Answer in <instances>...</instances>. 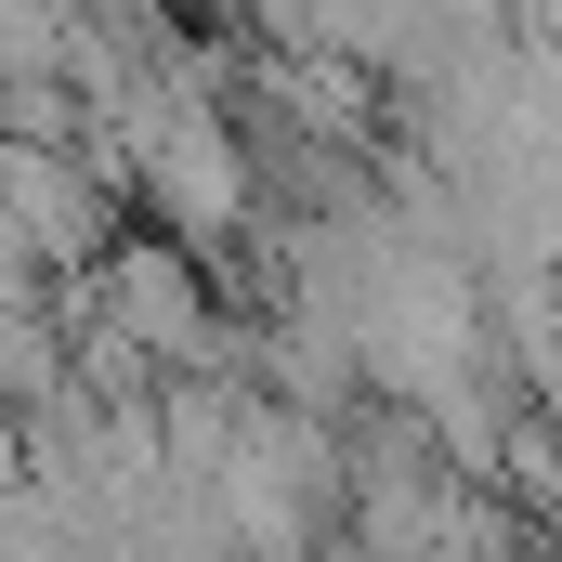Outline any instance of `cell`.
<instances>
[{
  "label": "cell",
  "instance_id": "7a4b0ae2",
  "mask_svg": "<svg viewBox=\"0 0 562 562\" xmlns=\"http://www.w3.org/2000/svg\"><path fill=\"white\" fill-rule=\"evenodd\" d=\"M105 157L79 144H13V262L26 276H92L119 236H105Z\"/></svg>",
  "mask_w": 562,
  "mask_h": 562
},
{
  "label": "cell",
  "instance_id": "6da1fadb",
  "mask_svg": "<svg viewBox=\"0 0 562 562\" xmlns=\"http://www.w3.org/2000/svg\"><path fill=\"white\" fill-rule=\"evenodd\" d=\"M79 288H92V340H119L132 367L196 380V367L223 353V314H210V276H196L183 236H132V249H105Z\"/></svg>",
  "mask_w": 562,
  "mask_h": 562
},
{
  "label": "cell",
  "instance_id": "3957f363",
  "mask_svg": "<svg viewBox=\"0 0 562 562\" xmlns=\"http://www.w3.org/2000/svg\"><path fill=\"white\" fill-rule=\"evenodd\" d=\"M210 13H236V0H210Z\"/></svg>",
  "mask_w": 562,
  "mask_h": 562
}]
</instances>
